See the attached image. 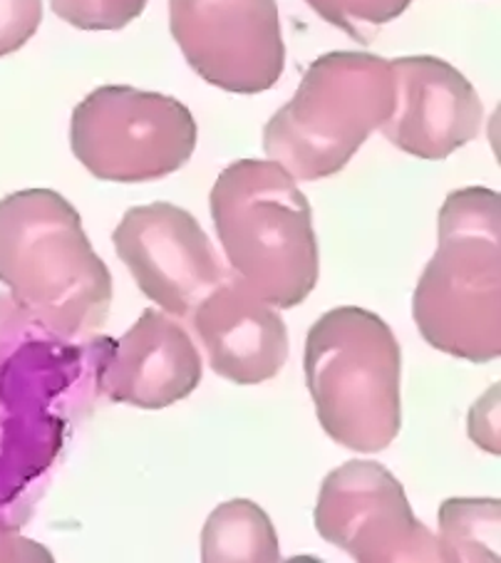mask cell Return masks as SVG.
Listing matches in <instances>:
<instances>
[{
  "mask_svg": "<svg viewBox=\"0 0 501 563\" xmlns=\"http://www.w3.org/2000/svg\"><path fill=\"white\" fill-rule=\"evenodd\" d=\"M0 284L53 335L75 341L104 325L112 276L94 254L80 213L51 189L0 199Z\"/></svg>",
  "mask_w": 501,
  "mask_h": 563,
  "instance_id": "1",
  "label": "cell"
},
{
  "mask_svg": "<svg viewBox=\"0 0 501 563\" xmlns=\"http://www.w3.org/2000/svg\"><path fill=\"white\" fill-rule=\"evenodd\" d=\"M499 219L497 191H452L439 209L437 254L414 288L420 335L459 361L491 363L501 353Z\"/></svg>",
  "mask_w": 501,
  "mask_h": 563,
  "instance_id": "2",
  "label": "cell"
},
{
  "mask_svg": "<svg viewBox=\"0 0 501 563\" xmlns=\"http://www.w3.org/2000/svg\"><path fill=\"white\" fill-rule=\"evenodd\" d=\"M211 219L231 274L274 308H296L321 274L313 211L281 164L238 159L211 189Z\"/></svg>",
  "mask_w": 501,
  "mask_h": 563,
  "instance_id": "3",
  "label": "cell"
},
{
  "mask_svg": "<svg viewBox=\"0 0 501 563\" xmlns=\"http://www.w3.org/2000/svg\"><path fill=\"white\" fill-rule=\"evenodd\" d=\"M303 371L318 422L333 442L378 454L402 427V351L392 328L358 306L333 308L305 338Z\"/></svg>",
  "mask_w": 501,
  "mask_h": 563,
  "instance_id": "4",
  "label": "cell"
},
{
  "mask_svg": "<svg viewBox=\"0 0 501 563\" xmlns=\"http://www.w3.org/2000/svg\"><path fill=\"white\" fill-rule=\"evenodd\" d=\"M394 110L390 60L335 51L308 67L293 100L264 130V152L293 179L318 181L348 167Z\"/></svg>",
  "mask_w": 501,
  "mask_h": 563,
  "instance_id": "5",
  "label": "cell"
},
{
  "mask_svg": "<svg viewBox=\"0 0 501 563\" xmlns=\"http://www.w3.org/2000/svg\"><path fill=\"white\" fill-rule=\"evenodd\" d=\"M21 308L0 296V509L51 467L65 420L55 402L80 373V353L41 323L21 333Z\"/></svg>",
  "mask_w": 501,
  "mask_h": 563,
  "instance_id": "6",
  "label": "cell"
},
{
  "mask_svg": "<svg viewBox=\"0 0 501 563\" xmlns=\"http://www.w3.org/2000/svg\"><path fill=\"white\" fill-rule=\"evenodd\" d=\"M70 147L94 179L157 181L191 159L197 122L175 97L104 85L75 107Z\"/></svg>",
  "mask_w": 501,
  "mask_h": 563,
  "instance_id": "7",
  "label": "cell"
},
{
  "mask_svg": "<svg viewBox=\"0 0 501 563\" xmlns=\"http://www.w3.org/2000/svg\"><path fill=\"white\" fill-rule=\"evenodd\" d=\"M321 537L360 563H435L439 543L380 462L350 460L321 484L315 504Z\"/></svg>",
  "mask_w": 501,
  "mask_h": 563,
  "instance_id": "8",
  "label": "cell"
},
{
  "mask_svg": "<svg viewBox=\"0 0 501 563\" xmlns=\"http://www.w3.org/2000/svg\"><path fill=\"white\" fill-rule=\"evenodd\" d=\"M169 31L191 70L221 90L258 95L281 80L276 0H169Z\"/></svg>",
  "mask_w": 501,
  "mask_h": 563,
  "instance_id": "9",
  "label": "cell"
},
{
  "mask_svg": "<svg viewBox=\"0 0 501 563\" xmlns=\"http://www.w3.org/2000/svg\"><path fill=\"white\" fill-rule=\"evenodd\" d=\"M112 244L142 294L167 316H191L226 278L207 231L194 213L177 203L154 201L127 209Z\"/></svg>",
  "mask_w": 501,
  "mask_h": 563,
  "instance_id": "10",
  "label": "cell"
},
{
  "mask_svg": "<svg viewBox=\"0 0 501 563\" xmlns=\"http://www.w3.org/2000/svg\"><path fill=\"white\" fill-rule=\"evenodd\" d=\"M394 110L380 134L404 154L447 159L477 137L485 107L455 65L432 55L394 57Z\"/></svg>",
  "mask_w": 501,
  "mask_h": 563,
  "instance_id": "11",
  "label": "cell"
},
{
  "mask_svg": "<svg viewBox=\"0 0 501 563\" xmlns=\"http://www.w3.org/2000/svg\"><path fill=\"white\" fill-rule=\"evenodd\" d=\"M201 355L194 341L164 310H142L120 341L98 357V390L112 402L164 410L185 400L201 383Z\"/></svg>",
  "mask_w": 501,
  "mask_h": 563,
  "instance_id": "12",
  "label": "cell"
},
{
  "mask_svg": "<svg viewBox=\"0 0 501 563\" xmlns=\"http://www.w3.org/2000/svg\"><path fill=\"white\" fill-rule=\"evenodd\" d=\"M191 318L211 371L231 383H266L288 361L291 347L281 313L236 274H226Z\"/></svg>",
  "mask_w": 501,
  "mask_h": 563,
  "instance_id": "13",
  "label": "cell"
},
{
  "mask_svg": "<svg viewBox=\"0 0 501 563\" xmlns=\"http://www.w3.org/2000/svg\"><path fill=\"white\" fill-rule=\"evenodd\" d=\"M204 563H276L278 537L268 514L248 499H231L211 511L201 531Z\"/></svg>",
  "mask_w": 501,
  "mask_h": 563,
  "instance_id": "14",
  "label": "cell"
},
{
  "mask_svg": "<svg viewBox=\"0 0 501 563\" xmlns=\"http://www.w3.org/2000/svg\"><path fill=\"white\" fill-rule=\"evenodd\" d=\"M501 501L455 497L439 507V563H497Z\"/></svg>",
  "mask_w": 501,
  "mask_h": 563,
  "instance_id": "15",
  "label": "cell"
},
{
  "mask_svg": "<svg viewBox=\"0 0 501 563\" xmlns=\"http://www.w3.org/2000/svg\"><path fill=\"white\" fill-rule=\"evenodd\" d=\"M313 11L353 41L370 43L378 27L388 25L408 11L412 0H305Z\"/></svg>",
  "mask_w": 501,
  "mask_h": 563,
  "instance_id": "16",
  "label": "cell"
},
{
  "mask_svg": "<svg viewBox=\"0 0 501 563\" xmlns=\"http://www.w3.org/2000/svg\"><path fill=\"white\" fill-rule=\"evenodd\" d=\"M149 0H51L57 18L80 31H122L144 13Z\"/></svg>",
  "mask_w": 501,
  "mask_h": 563,
  "instance_id": "17",
  "label": "cell"
},
{
  "mask_svg": "<svg viewBox=\"0 0 501 563\" xmlns=\"http://www.w3.org/2000/svg\"><path fill=\"white\" fill-rule=\"evenodd\" d=\"M43 21V0H0V57L31 41Z\"/></svg>",
  "mask_w": 501,
  "mask_h": 563,
  "instance_id": "18",
  "label": "cell"
},
{
  "mask_svg": "<svg viewBox=\"0 0 501 563\" xmlns=\"http://www.w3.org/2000/svg\"><path fill=\"white\" fill-rule=\"evenodd\" d=\"M5 561H31V563H53V553L41 543L21 537V533L0 527V563Z\"/></svg>",
  "mask_w": 501,
  "mask_h": 563,
  "instance_id": "19",
  "label": "cell"
},
{
  "mask_svg": "<svg viewBox=\"0 0 501 563\" xmlns=\"http://www.w3.org/2000/svg\"><path fill=\"white\" fill-rule=\"evenodd\" d=\"M469 434L481 450L499 454V407L487 415V395L471 407L469 412Z\"/></svg>",
  "mask_w": 501,
  "mask_h": 563,
  "instance_id": "20",
  "label": "cell"
}]
</instances>
